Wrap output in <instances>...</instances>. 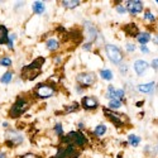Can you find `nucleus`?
I'll return each mask as SVG.
<instances>
[{"label": "nucleus", "mask_w": 158, "mask_h": 158, "mask_svg": "<svg viewBox=\"0 0 158 158\" xmlns=\"http://www.w3.org/2000/svg\"><path fill=\"white\" fill-rule=\"evenodd\" d=\"M0 64H2V66H5V67H8V66L11 64V60H10L9 57H4V58L0 60Z\"/></svg>", "instance_id": "c756f323"}, {"label": "nucleus", "mask_w": 158, "mask_h": 158, "mask_svg": "<svg viewBox=\"0 0 158 158\" xmlns=\"http://www.w3.org/2000/svg\"><path fill=\"white\" fill-rule=\"evenodd\" d=\"M138 91H140V93L143 94H151L153 89H154V82H148V84H143V85H138Z\"/></svg>", "instance_id": "2eb2a0df"}, {"label": "nucleus", "mask_w": 158, "mask_h": 158, "mask_svg": "<svg viewBox=\"0 0 158 158\" xmlns=\"http://www.w3.org/2000/svg\"><path fill=\"white\" fill-rule=\"evenodd\" d=\"M105 52H106V56L108 58L115 63V64H120L123 58H124V55H123V52L120 51L119 47H116L114 44H106L105 46Z\"/></svg>", "instance_id": "423d86ee"}, {"label": "nucleus", "mask_w": 158, "mask_h": 158, "mask_svg": "<svg viewBox=\"0 0 158 158\" xmlns=\"http://www.w3.org/2000/svg\"><path fill=\"white\" fill-rule=\"evenodd\" d=\"M89 143L87 137L82 133V131H70L69 134H66L61 138V144L63 146H67V144H71V146H77V147H85Z\"/></svg>", "instance_id": "f03ea898"}, {"label": "nucleus", "mask_w": 158, "mask_h": 158, "mask_svg": "<svg viewBox=\"0 0 158 158\" xmlns=\"http://www.w3.org/2000/svg\"><path fill=\"white\" fill-rule=\"evenodd\" d=\"M123 31L129 35V37H137L140 32H139V28L137 27L135 23H128L127 25L123 27Z\"/></svg>", "instance_id": "f8f14e48"}, {"label": "nucleus", "mask_w": 158, "mask_h": 158, "mask_svg": "<svg viewBox=\"0 0 158 158\" xmlns=\"http://www.w3.org/2000/svg\"><path fill=\"white\" fill-rule=\"evenodd\" d=\"M120 71L125 75V72H127V66H123V67H120Z\"/></svg>", "instance_id": "4c0bfd02"}, {"label": "nucleus", "mask_w": 158, "mask_h": 158, "mask_svg": "<svg viewBox=\"0 0 158 158\" xmlns=\"http://www.w3.org/2000/svg\"><path fill=\"white\" fill-rule=\"evenodd\" d=\"M14 38H15V35H14V34H11V35H10V38H9V41H8V43H6V44H8V47H9L10 49L14 48V46H13V39H14Z\"/></svg>", "instance_id": "7c9ffc66"}, {"label": "nucleus", "mask_w": 158, "mask_h": 158, "mask_svg": "<svg viewBox=\"0 0 158 158\" xmlns=\"http://www.w3.org/2000/svg\"><path fill=\"white\" fill-rule=\"evenodd\" d=\"M116 10H118V13H120V14H124L127 8H124L123 5H116Z\"/></svg>", "instance_id": "72a5a7b5"}, {"label": "nucleus", "mask_w": 158, "mask_h": 158, "mask_svg": "<svg viewBox=\"0 0 158 158\" xmlns=\"http://www.w3.org/2000/svg\"><path fill=\"white\" fill-rule=\"evenodd\" d=\"M46 44H47V48L49 51H56V49L60 48V42L57 41L56 38H49Z\"/></svg>", "instance_id": "a211bd4d"}, {"label": "nucleus", "mask_w": 158, "mask_h": 158, "mask_svg": "<svg viewBox=\"0 0 158 158\" xmlns=\"http://www.w3.org/2000/svg\"><path fill=\"white\" fill-rule=\"evenodd\" d=\"M32 8H33V11L35 13V14H43L44 10H46L44 3H42V2H34Z\"/></svg>", "instance_id": "f3484780"}, {"label": "nucleus", "mask_w": 158, "mask_h": 158, "mask_svg": "<svg viewBox=\"0 0 158 158\" xmlns=\"http://www.w3.org/2000/svg\"><path fill=\"white\" fill-rule=\"evenodd\" d=\"M85 29H86V33H87V37H89V41L93 43V42H95V39L98 38V34H99V32H98V29L95 28V25H93L91 23H85Z\"/></svg>", "instance_id": "9b49d317"}, {"label": "nucleus", "mask_w": 158, "mask_h": 158, "mask_svg": "<svg viewBox=\"0 0 158 158\" xmlns=\"http://www.w3.org/2000/svg\"><path fill=\"white\" fill-rule=\"evenodd\" d=\"M34 95L37 98H41V99H47V98H51L56 94V87L53 85H49V84H46V82H42V84H38L34 89Z\"/></svg>", "instance_id": "39448f33"}, {"label": "nucleus", "mask_w": 158, "mask_h": 158, "mask_svg": "<svg viewBox=\"0 0 158 158\" xmlns=\"http://www.w3.org/2000/svg\"><path fill=\"white\" fill-rule=\"evenodd\" d=\"M152 67H153L154 70H158V58H154V60L152 61Z\"/></svg>", "instance_id": "f704fd0d"}, {"label": "nucleus", "mask_w": 158, "mask_h": 158, "mask_svg": "<svg viewBox=\"0 0 158 158\" xmlns=\"http://www.w3.org/2000/svg\"><path fill=\"white\" fill-rule=\"evenodd\" d=\"M127 10L130 14H139L143 10V3L139 0H129L127 2Z\"/></svg>", "instance_id": "1a4fd4ad"}, {"label": "nucleus", "mask_w": 158, "mask_h": 158, "mask_svg": "<svg viewBox=\"0 0 158 158\" xmlns=\"http://www.w3.org/2000/svg\"><path fill=\"white\" fill-rule=\"evenodd\" d=\"M100 76L104 78V80H106V81L113 80V72L110 70H101L100 71Z\"/></svg>", "instance_id": "4be33fe9"}, {"label": "nucleus", "mask_w": 158, "mask_h": 158, "mask_svg": "<svg viewBox=\"0 0 158 158\" xmlns=\"http://www.w3.org/2000/svg\"><path fill=\"white\" fill-rule=\"evenodd\" d=\"M124 90H122V89H119V90H115V99H118V100H123V98H124Z\"/></svg>", "instance_id": "cd10ccee"}, {"label": "nucleus", "mask_w": 158, "mask_h": 158, "mask_svg": "<svg viewBox=\"0 0 158 158\" xmlns=\"http://www.w3.org/2000/svg\"><path fill=\"white\" fill-rule=\"evenodd\" d=\"M151 34L148 32H140L138 35H137V39H138V42L140 43V46H146L149 41H151Z\"/></svg>", "instance_id": "4468645a"}, {"label": "nucleus", "mask_w": 158, "mask_h": 158, "mask_svg": "<svg viewBox=\"0 0 158 158\" xmlns=\"http://www.w3.org/2000/svg\"><path fill=\"white\" fill-rule=\"evenodd\" d=\"M127 51L128 52H134L135 51V46L133 43H127Z\"/></svg>", "instance_id": "473e14b6"}, {"label": "nucleus", "mask_w": 158, "mask_h": 158, "mask_svg": "<svg viewBox=\"0 0 158 158\" xmlns=\"http://www.w3.org/2000/svg\"><path fill=\"white\" fill-rule=\"evenodd\" d=\"M81 105L85 110H95L99 106V101L94 96H85L81 101Z\"/></svg>", "instance_id": "9d476101"}, {"label": "nucleus", "mask_w": 158, "mask_h": 158, "mask_svg": "<svg viewBox=\"0 0 158 158\" xmlns=\"http://www.w3.org/2000/svg\"><path fill=\"white\" fill-rule=\"evenodd\" d=\"M0 158H6V154L4 152H0Z\"/></svg>", "instance_id": "58836bf2"}, {"label": "nucleus", "mask_w": 158, "mask_h": 158, "mask_svg": "<svg viewBox=\"0 0 158 158\" xmlns=\"http://www.w3.org/2000/svg\"><path fill=\"white\" fill-rule=\"evenodd\" d=\"M143 18H144V20H149L151 23L156 20V17L152 14L151 11H146V13H144V17H143Z\"/></svg>", "instance_id": "bb28decb"}, {"label": "nucleus", "mask_w": 158, "mask_h": 158, "mask_svg": "<svg viewBox=\"0 0 158 158\" xmlns=\"http://www.w3.org/2000/svg\"><path fill=\"white\" fill-rule=\"evenodd\" d=\"M156 3H158V0H157V2H156Z\"/></svg>", "instance_id": "79ce46f5"}, {"label": "nucleus", "mask_w": 158, "mask_h": 158, "mask_svg": "<svg viewBox=\"0 0 158 158\" xmlns=\"http://www.w3.org/2000/svg\"><path fill=\"white\" fill-rule=\"evenodd\" d=\"M115 90L116 89H114L111 85H109L108 86V93H106V96L111 100V99H115Z\"/></svg>", "instance_id": "a878e982"}, {"label": "nucleus", "mask_w": 158, "mask_h": 158, "mask_svg": "<svg viewBox=\"0 0 158 158\" xmlns=\"http://www.w3.org/2000/svg\"><path fill=\"white\" fill-rule=\"evenodd\" d=\"M105 116L108 118V119L116 127V128H120L123 127L124 124H128L129 119L125 114H120V113H116V111H113L111 109H108V108H104L102 109Z\"/></svg>", "instance_id": "7ed1b4c3"}, {"label": "nucleus", "mask_w": 158, "mask_h": 158, "mask_svg": "<svg viewBox=\"0 0 158 158\" xmlns=\"http://www.w3.org/2000/svg\"><path fill=\"white\" fill-rule=\"evenodd\" d=\"M44 61H46L44 57H37L31 64L24 66L23 70H22V77L24 78V80H29V81L34 80V78L37 76H39V73H41Z\"/></svg>", "instance_id": "f257e3e1"}, {"label": "nucleus", "mask_w": 158, "mask_h": 158, "mask_svg": "<svg viewBox=\"0 0 158 158\" xmlns=\"http://www.w3.org/2000/svg\"><path fill=\"white\" fill-rule=\"evenodd\" d=\"M78 128H80V129H84V123H78Z\"/></svg>", "instance_id": "a19ab883"}, {"label": "nucleus", "mask_w": 158, "mask_h": 158, "mask_svg": "<svg viewBox=\"0 0 158 158\" xmlns=\"http://www.w3.org/2000/svg\"><path fill=\"white\" fill-rule=\"evenodd\" d=\"M109 106L110 109H119L122 106V100H118V99H111L109 101Z\"/></svg>", "instance_id": "b1692460"}, {"label": "nucleus", "mask_w": 158, "mask_h": 158, "mask_svg": "<svg viewBox=\"0 0 158 158\" xmlns=\"http://www.w3.org/2000/svg\"><path fill=\"white\" fill-rule=\"evenodd\" d=\"M76 81L78 86H84V87H90L93 86L96 81V76L93 72H81L76 76Z\"/></svg>", "instance_id": "0eeeda50"}, {"label": "nucleus", "mask_w": 158, "mask_h": 158, "mask_svg": "<svg viewBox=\"0 0 158 158\" xmlns=\"http://www.w3.org/2000/svg\"><path fill=\"white\" fill-rule=\"evenodd\" d=\"M29 105H31L29 101L25 99V98H18L17 101L13 104V106H11V109H10L9 115H10L11 118H19L22 114H24L25 111L28 110Z\"/></svg>", "instance_id": "20e7f679"}, {"label": "nucleus", "mask_w": 158, "mask_h": 158, "mask_svg": "<svg viewBox=\"0 0 158 158\" xmlns=\"http://www.w3.org/2000/svg\"><path fill=\"white\" fill-rule=\"evenodd\" d=\"M148 62L147 61H144V60H137L134 62V70L137 72V75H143L144 72H146V70L148 69Z\"/></svg>", "instance_id": "ddd939ff"}, {"label": "nucleus", "mask_w": 158, "mask_h": 158, "mask_svg": "<svg viewBox=\"0 0 158 158\" xmlns=\"http://www.w3.org/2000/svg\"><path fill=\"white\" fill-rule=\"evenodd\" d=\"M20 158H39V157L35 156L34 153H25V154H23Z\"/></svg>", "instance_id": "2f4dec72"}, {"label": "nucleus", "mask_w": 158, "mask_h": 158, "mask_svg": "<svg viewBox=\"0 0 158 158\" xmlns=\"http://www.w3.org/2000/svg\"><path fill=\"white\" fill-rule=\"evenodd\" d=\"M9 41V34H8V29L4 25H0V44L8 43Z\"/></svg>", "instance_id": "dca6fc26"}, {"label": "nucleus", "mask_w": 158, "mask_h": 158, "mask_svg": "<svg viewBox=\"0 0 158 158\" xmlns=\"http://www.w3.org/2000/svg\"><path fill=\"white\" fill-rule=\"evenodd\" d=\"M78 110V104L77 102H73V104H71V105H69V106H66L64 108V111L66 113H73V111H77Z\"/></svg>", "instance_id": "393cba45"}, {"label": "nucleus", "mask_w": 158, "mask_h": 158, "mask_svg": "<svg viewBox=\"0 0 158 158\" xmlns=\"http://www.w3.org/2000/svg\"><path fill=\"white\" fill-rule=\"evenodd\" d=\"M105 131H106V125L100 124V125H98V127L94 129V135H95V137H101V135L105 134Z\"/></svg>", "instance_id": "412c9836"}, {"label": "nucleus", "mask_w": 158, "mask_h": 158, "mask_svg": "<svg viewBox=\"0 0 158 158\" xmlns=\"http://www.w3.org/2000/svg\"><path fill=\"white\" fill-rule=\"evenodd\" d=\"M55 131H56V134H57V135H61V137H62L63 129H62V124H61V123H57V124L55 125Z\"/></svg>", "instance_id": "c85d7f7f"}, {"label": "nucleus", "mask_w": 158, "mask_h": 158, "mask_svg": "<svg viewBox=\"0 0 158 158\" xmlns=\"http://www.w3.org/2000/svg\"><path fill=\"white\" fill-rule=\"evenodd\" d=\"M140 51L143 52V53H149V49L147 46H140Z\"/></svg>", "instance_id": "e433bc0d"}, {"label": "nucleus", "mask_w": 158, "mask_h": 158, "mask_svg": "<svg viewBox=\"0 0 158 158\" xmlns=\"http://www.w3.org/2000/svg\"><path fill=\"white\" fill-rule=\"evenodd\" d=\"M154 43H156V44H158V34L154 37Z\"/></svg>", "instance_id": "ea45409f"}, {"label": "nucleus", "mask_w": 158, "mask_h": 158, "mask_svg": "<svg viewBox=\"0 0 158 158\" xmlns=\"http://www.w3.org/2000/svg\"><path fill=\"white\" fill-rule=\"evenodd\" d=\"M23 140H24V138L19 131H17L14 129H10L6 131V144L9 147H17L23 143Z\"/></svg>", "instance_id": "6e6552de"}, {"label": "nucleus", "mask_w": 158, "mask_h": 158, "mask_svg": "<svg viewBox=\"0 0 158 158\" xmlns=\"http://www.w3.org/2000/svg\"><path fill=\"white\" fill-rule=\"evenodd\" d=\"M91 47H93V43H91V42H87L86 44H84V46H82V48H84V49H86V51L91 49Z\"/></svg>", "instance_id": "c9c22d12"}, {"label": "nucleus", "mask_w": 158, "mask_h": 158, "mask_svg": "<svg viewBox=\"0 0 158 158\" xmlns=\"http://www.w3.org/2000/svg\"><path fill=\"white\" fill-rule=\"evenodd\" d=\"M13 78V73L11 72H5L2 77H0V81H2V84H10Z\"/></svg>", "instance_id": "5701e85b"}, {"label": "nucleus", "mask_w": 158, "mask_h": 158, "mask_svg": "<svg viewBox=\"0 0 158 158\" xmlns=\"http://www.w3.org/2000/svg\"><path fill=\"white\" fill-rule=\"evenodd\" d=\"M62 3V5L64 6V8H67V9H73V8H76V6H78L80 5V0H63V2H61Z\"/></svg>", "instance_id": "6ab92c4d"}, {"label": "nucleus", "mask_w": 158, "mask_h": 158, "mask_svg": "<svg viewBox=\"0 0 158 158\" xmlns=\"http://www.w3.org/2000/svg\"><path fill=\"white\" fill-rule=\"evenodd\" d=\"M128 143L130 144V146H133V147H137L138 144L140 143V137L135 135V134H130L128 137Z\"/></svg>", "instance_id": "aec40b11"}]
</instances>
